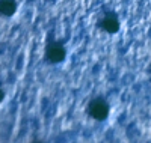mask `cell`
<instances>
[{
	"instance_id": "1",
	"label": "cell",
	"mask_w": 151,
	"mask_h": 143,
	"mask_svg": "<svg viewBox=\"0 0 151 143\" xmlns=\"http://www.w3.org/2000/svg\"><path fill=\"white\" fill-rule=\"evenodd\" d=\"M67 57L65 45L59 41H48L45 47V59L50 63H60Z\"/></svg>"
},
{
	"instance_id": "2",
	"label": "cell",
	"mask_w": 151,
	"mask_h": 143,
	"mask_svg": "<svg viewBox=\"0 0 151 143\" xmlns=\"http://www.w3.org/2000/svg\"><path fill=\"white\" fill-rule=\"evenodd\" d=\"M109 112H110V107L103 98H94L89 102V106H88V113L95 121H106Z\"/></svg>"
},
{
	"instance_id": "3",
	"label": "cell",
	"mask_w": 151,
	"mask_h": 143,
	"mask_svg": "<svg viewBox=\"0 0 151 143\" xmlns=\"http://www.w3.org/2000/svg\"><path fill=\"white\" fill-rule=\"evenodd\" d=\"M100 27H101L106 33H116L119 30V20L116 17V14L109 12L103 17V20L100 21Z\"/></svg>"
},
{
	"instance_id": "4",
	"label": "cell",
	"mask_w": 151,
	"mask_h": 143,
	"mask_svg": "<svg viewBox=\"0 0 151 143\" xmlns=\"http://www.w3.org/2000/svg\"><path fill=\"white\" fill-rule=\"evenodd\" d=\"M17 11V2L15 0H0V12L5 17H12Z\"/></svg>"
}]
</instances>
